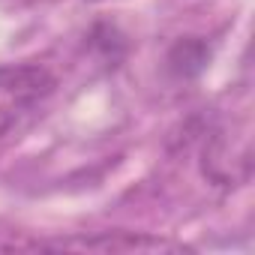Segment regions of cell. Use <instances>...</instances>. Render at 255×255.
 <instances>
[{"instance_id":"1","label":"cell","mask_w":255,"mask_h":255,"mask_svg":"<svg viewBox=\"0 0 255 255\" xmlns=\"http://www.w3.org/2000/svg\"><path fill=\"white\" fill-rule=\"evenodd\" d=\"M57 81L39 63L0 66V138L21 132L54 96Z\"/></svg>"},{"instance_id":"2","label":"cell","mask_w":255,"mask_h":255,"mask_svg":"<svg viewBox=\"0 0 255 255\" xmlns=\"http://www.w3.org/2000/svg\"><path fill=\"white\" fill-rule=\"evenodd\" d=\"M63 246H78V249H111V252H132V249H174L171 243L162 240H147V237H129V234H120V237H93V240H78V243H63Z\"/></svg>"},{"instance_id":"3","label":"cell","mask_w":255,"mask_h":255,"mask_svg":"<svg viewBox=\"0 0 255 255\" xmlns=\"http://www.w3.org/2000/svg\"><path fill=\"white\" fill-rule=\"evenodd\" d=\"M39 249H45L42 240H36L24 231L0 228V252H39Z\"/></svg>"}]
</instances>
